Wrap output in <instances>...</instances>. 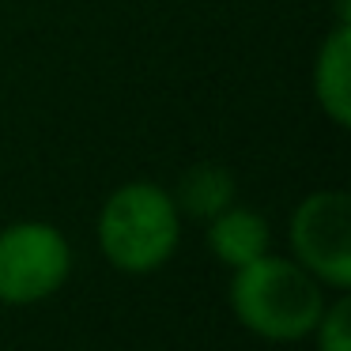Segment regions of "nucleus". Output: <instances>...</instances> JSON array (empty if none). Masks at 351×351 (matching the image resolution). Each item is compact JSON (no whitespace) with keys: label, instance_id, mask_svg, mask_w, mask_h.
Segmentation results:
<instances>
[{"label":"nucleus","instance_id":"nucleus-3","mask_svg":"<svg viewBox=\"0 0 351 351\" xmlns=\"http://www.w3.org/2000/svg\"><path fill=\"white\" fill-rule=\"evenodd\" d=\"M72 245L61 227L19 219L0 227V302L38 306L69 283Z\"/></svg>","mask_w":351,"mask_h":351},{"label":"nucleus","instance_id":"nucleus-7","mask_svg":"<svg viewBox=\"0 0 351 351\" xmlns=\"http://www.w3.org/2000/svg\"><path fill=\"white\" fill-rule=\"evenodd\" d=\"M234 174H230L223 162H193L174 185V204H178V215L182 219H197V223H208L212 215H219L223 208L234 204Z\"/></svg>","mask_w":351,"mask_h":351},{"label":"nucleus","instance_id":"nucleus-8","mask_svg":"<svg viewBox=\"0 0 351 351\" xmlns=\"http://www.w3.org/2000/svg\"><path fill=\"white\" fill-rule=\"evenodd\" d=\"M310 336L317 343V351H351V298H348V291L328 298Z\"/></svg>","mask_w":351,"mask_h":351},{"label":"nucleus","instance_id":"nucleus-2","mask_svg":"<svg viewBox=\"0 0 351 351\" xmlns=\"http://www.w3.org/2000/svg\"><path fill=\"white\" fill-rule=\"evenodd\" d=\"M99 253L125 276H152L182 245V215L159 182H125L102 200L95 219Z\"/></svg>","mask_w":351,"mask_h":351},{"label":"nucleus","instance_id":"nucleus-5","mask_svg":"<svg viewBox=\"0 0 351 351\" xmlns=\"http://www.w3.org/2000/svg\"><path fill=\"white\" fill-rule=\"evenodd\" d=\"M310 87L321 114L336 129H348L351 125V23H336L321 38L317 53H313Z\"/></svg>","mask_w":351,"mask_h":351},{"label":"nucleus","instance_id":"nucleus-4","mask_svg":"<svg viewBox=\"0 0 351 351\" xmlns=\"http://www.w3.org/2000/svg\"><path fill=\"white\" fill-rule=\"evenodd\" d=\"M291 257L325 291L351 287V197L343 189L306 193L291 212Z\"/></svg>","mask_w":351,"mask_h":351},{"label":"nucleus","instance_id":"nucleus-1","mask_svg":"<svg viewBox=\"0 0 351 351\" xmlns=\"http://www.w3.org/2000/svg\"><path fill=\"white\" fill-rule=\"evenodd\" d=\"M227 298L238 325L268 343L310 340L328 302L325 287L295 257H280L272 250L230 272Z\"/></svg>","mask_w":351,"mask_h":351},{"label":"nucleus","instance_id":"nucleus-6","mask_svg":"<svg viewBox=\"0 0 351 351\" xmlns=\"http://www.w3.org/2000/svg\"><path fill=\"white\" fill-rule=\"evenodd\" d=\"M204 227H208L204 238H208L212 257L219 261V265H227L230 272L250 265V261H257V257H265V253L272 250L268 219L261 212H253V208H245V204L223 208V212L212 215Z\"/></svg>","mask_w":351,"mask_h":351}]
</instances>
